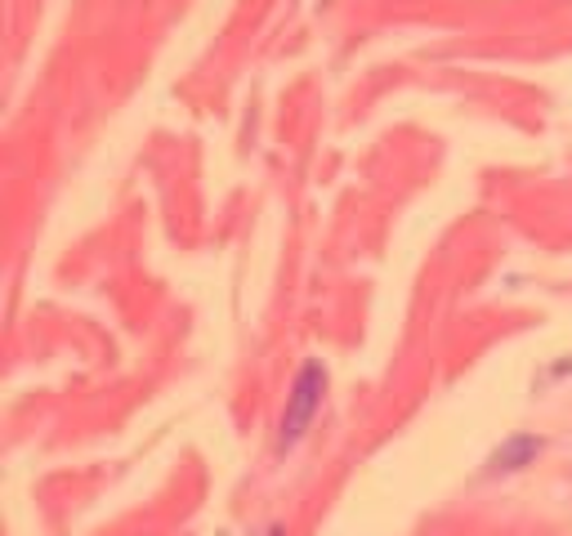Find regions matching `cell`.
Instances as JSON below:
<instances>
[{"label":"cell","mask_w":572,"mask_h":536,"mask_svg":"<svg viewBox=\"0 0 572 536\" xmlns=\"http://www.w3.org/2000/svg\"><path fill=\"white\" fill-rule=\"evenodd\" d=\"M533 452H537V443H533V438H523V443H514L510 452H501V456H497V465H501V469H514L523 456H533Z\"/></svg>","instance_id":"obj_2"},{"label":"cell","mask_w":572,"mask_h":536,"mask_svg":"<svg viewBox=\"0 0 572 536\" xmlns=\"http://www.w3.org/2000/svg\"><path fill=\"white\" fill-rule=\"evenodd\" d=\"M318 403H322V367H318V362H309V367L300 371L296 389H291V403H286V416H282V448H291L296 438L309 429V420H313Z\"/></svg>","instance_id":"obj_1"}]
</instances>
